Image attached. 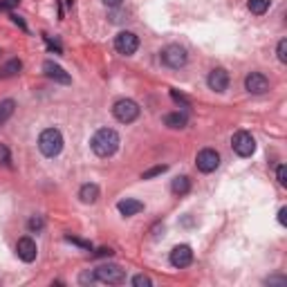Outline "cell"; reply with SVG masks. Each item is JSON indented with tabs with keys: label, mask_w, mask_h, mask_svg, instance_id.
Masks as SVG:
<instances>
[{
	"label": "cell",
	"mask_w": 287,
	"mask_h": 287,
	"mask_svg": "<svg viewBox=\"0 0 287 287\" xmlns=\"http://www.w3.org/2000/svg\"><path fill=\"white\" fill-rule=\"evenodd\" d=\"M207 83H209V88H211V90L224 92L229 88V72L224 68L211 70V72H209V76H207Z\"/></svg>",
	"instance_id": "cell-12"
},
{
	"label": "cell",
	"mask_w": 287,
	"mask_h": 287,
	"mask_svg": "<svg viewBox=\"0 0 287 287\" xmlns=\"http://www.w3.org/2000/svg\"><path fill=\"white\" fill-rule=\"evenodd\" d=\"M117 209H119V213H121V215L130 218V215H137V213L144 211V202L133 200V197H126V200H121V202L117 204Z\"/></svg>",
	"instance_id": "cell-14"
},
{
	"label": "cell",
	"mask_w": 287,
	"mask_h": 287,
	"mask_svg": "<svg viewBox=\"0 0 287 287\" xmlns=\"http://www.w3.org/2000/svg\"><path fill=\"white\" fill-rule=\"evenodd\" d=\"M186 61H189V54H186V49L180 48V45H166V48L162 49V63H164L166 68L180 70L186 65Z\"/></svg>",
	"instance_id": "cell-3"
},
{
	"label": "cell",
	"mask_w": 287,
	"mask_h": 287,
	"mask_svg": "<svg viewBox=\"0 0 287 287\" xmlns=\"http://www.w3.org/2000/svg\"><path fill=\"white\" fill-rule=\"evenodd\" d=\"M245 90L251 92V95H265L269 90V79L261 72H251V74L245 76Z\"/></svg>",
	"instance_id": "cell-9"
},
{
	"label": "cell",
	"mask_w": 287,
	"mask_h": 287,
	"mask_svg": "<svg viewBox=\"0 0 287 287\" xmlns=\"http://www.w3.org/2000/svg\"><path fill=\"white\" fill-rule=\"evenodd\" d=\"M112 115L115 119L121 123H133L139 117V106L133 99H119L115 106H112Z\"/></svg>",
	"instance_id": "cell-5"
},
{
	"label": "cell",
	"mask_w": 287,
	"mask_h": 287,
	"mask_svg": "<svg viewBox=\"0 0 287 287\" xmlns=\"http://www.w3.org/2000/svg\"><path fill=\"white\" fill-rule=\"evenodd\" d=\"M115 48H117V52L123 54V56L135 54V52H137V48H139L137 34H133V32H119L117 36H115Z\"/></svg>",
	"instance_id": "cell-8"
},
{
	"label": "cell",
	"mask_w": 287,
	"mask_h": 287,
	"mask_svg": "<svg viewBox=\"0 0 287 287\" xmlns=\"http://www.w3.org/2000/svg\"><path fill=\"white\" fill-rule=\"evenodd\" d=\"M95 278L106 285H121L126 283V271L119 265H101L95 269Z\"/></svg>",
	"instance_id": "cell-4"
},
{
	"label": "cell",
	"mask_w": 287,
	"mask_h": 287,
	"mask_svg": "<svg viewBox=\"0 0 287 287\" xmlns=\"http://www.w3.org/2000/svg\"><path fill=\"white\" fill-rule=\"evenodd\" d=\"M90 146H92V150H95V155H99V157H110V155H115L119 148V135L115 133L112 128H101V130L95 133Z\"/></svg>",
	"instance_id": "cell-1"
},
{
	"label": "cell",
	"mask_w": 287,
	"mask_h": 287,
	"mask_svg": "<svg viewBox=\"0 0 287 287\" xmlns=\"http://www.w3.org/2000/svg\"><path fill=\"white\" fill-rule=\"evenodd\" d=\"M96 278H95V274H92V271H85V274H81V283H83V285H88V283H95Z\"/></svg>",
	"instance_id": "cell-29"
},
{
	"label": "cell",
	"mask_w": 287,
	"mask_h": 287,
	"mask_svg": "<svg viewBox=\"0 0 287 287\" xmlns=\"http://www.w3.org/2000/svg\"><path fill=\"white\" fill-rule=\"evenodd\" d=\"M271 0H249L247 2V7H249L251 14H256V16H261V14H265L267 9H269Z\"/></svg>",
	"instance_id": "cell-19"
},
{
	"label": "cell",
	"mask_w": 287,
	"mask_h": 287,
	"mask_svg": "<svg viewBox=\"0 0 287 287\" xmlns=\"http://www.w3.org/2000/svg\"><path fill=\"white\" fill-rule=\"evenodd\" d=\"M123 0H103V5L110 7V9H117V7H121Z\"/></svg>",
	"instance_id": "cell-30"
},
{
	"label": "cell",
	"mask_w": 287,
	"mask_h": 287,
	"mask_svg": "<svg viewBox=\"0 0 287 287\" xmlns=\"http://www.w3.org/2000/svg\"><path fill=\"white\" fill-rule=\"evenodd\" d=\"M170 99H173L175 103H182L184 108H189V106H191V103H189V99H186V96H182L177 90H170Z\"/></svg>",
	"instance_id": "cell-26"
},
{
	"label": "cell",
	"mask_w": 287,
	"mask_h": 287,
	"mask_svg": "<svg viewBox=\"0 0 287 287\" xmlns=\"http://www.w3.org/2000/svg\"><path fill=\"white\" fill-rule=\"evenodd\" d=\"M65 240H68V242H74V245H79V247H83V249H92L90 242H85V240H79V238H74V236H65Z\"/></svg>",
	"instance_id": "cell-28"
},
{
	"label": "cell",
	"mask_w": 287,
	"mask_h": 287,
	"mask_svg": "<svg viewBox=\"0 0 287 287\" xmlns=\"http://www.w3.org/2000/svg\"><path fill=\"white\" fill-rule=\"evenodd\" d=\"M11 21L16 23V25H18V27H21V29H25V32H27V25H25V21H23V18H21V16H11Z\"/></svg>",
	"instance_id": "cell-31"
},
{
	"label": "cell",
	"mask_w": 287,
	"mask_h": 287,
	"mask_svg": "<svg viewBox=\"0 0 287 287\" xmlns=\"http://www.w3.org/2000/svg\"><path fill=\"white\" fill-rule=\"evenodd\" d=\"M164 123L168 128H184L186 126V115H182V112H170V115L164 117Z\"/></svg>",
	"instance_id": "cell-18"
},
{
	"label": "cell",
	"mask_w": 287,
	"mask_h": 287,
	"mask_svg": "<svg viewBox=\"0 0 287 287\" xmlns=\"http://www.w3.org/2000/svg\"><path fill=\"white\" fill-rule=\"evenodd\" d=\"M195 166H197V170H202V173H213V170L220 166L218 150L202 148L200 153H197V157H195Z\"/></svg>",
	"instance_id": "cell-7"
},
{
	"label": "cell",
	"mask_w": 287,
	"mask_h": 287,
	"mask_svg": "<svg viewBox=\"0 0 287 287\" xmlns=\"http://www.w3.org/2000/svg\"><path fill=\"white\" fill-rule=\"evenodd\" d=\"M274 283H278V285H285V278H267V285H274Z\"/></svg>",
	"instance_id": "cell-32"
},
{
	"label": "cell",
	"mask_w": 287,
	"mask_h": 287,
	"mask_svg": "<svg viewBox=\"0 0 287 287\" xmlns=\"http://www.w3.org/2000/svg\"><path fill=\"white\" fill-rule=\"evenodd\" d=\"M285 213H287V209H281V211H278V222L281 224H285Z\"/></svg>",
	"instance_id": "cell-34"
},
{
	"label": "cell",
	"mask_w": 287,
	"mask_h": 287,
	"mask_svg": "<svg viewBox=\"0 0 287 287\" xmlns=\"http://www.w3.org/2000/svg\"><path fill=\"white\" fill-rule=\"evenodd\" d=\"M162 173H166V166H153V168L144 170V173H142V180H150V177L162 175Z\"/></svg>",
	"instance_id": "cell-22"
},
{
	"label": "cell",
	"mask_w": 287,
	"mask_h": 287,
	"mask_svg": "<svg viewBox=\"0 0 287 287\" xmlns=\"http://www.w3.org/2000/svg\"><path fill=\"white\" fill-rule=\"evenodd\" d=\"M276 177H278V184L281 186H287V168H285V164H281L276 168Z\"/></svg>",
	"instance_id": "cell-25"
},
{
	"label": "cell",
	"mask_w": 287,
	"mask_h": 287,
	"mask_svg": "<svg viewBox=\"0 0 287 287\" xmlns=\"http://www.w3.org/2000/svg\"><path fill=\"white\" fill-rule=\"evenodd\" d=\"M43 227H45V220H43L41 215H32V218H29V222H27V229H29L32 234L43 231Z\"/></svg>",
	"instance_id": "cell-21"
},
{
	"label": "cell",
	"mask_w": 287,
	"mask_h": 287,
	"mask_svg": "<svg viewBox=\"0 0 287 287\" xmlns=\"http://www.w3.org/2000/svg\"><path fill=\"white\" fill-rule=\"evenodd\" d=\"M14 110H16V101H14V99H5V101H0V126L9 121V117L14 115Z\"/></svg>",
	"instance_id": "cell-17"
},
{
	"label": "cell",
	"mask_w": 287,
	"mask_h": 287,
	"mask_svg": "<svg viewBox=\"0 0 287 287\" xmlns=\"http://www.w3.org/2000/svg\"><path fill=\"white\" fill-rule=\"evenodd\" d=\"M193 263V251L189 245H177L175 249L170 251V265L177 267V269H184Z\"/></svg>",
	"instance_id": "cell-10"
},
{
	"label": "cell",
	"mask_w": 287,
	"mask_h": 287,
	"mask_svg": "<svg viewBox=\"0 0 287 287\" xmlns=\"http://www.w3.org/2000/svg\"><path fill=\"white\" fill-rule=\"evenodd\" d=\"M170 191L175 193V195H186V193L191 191V180H189V177L186 175H180V177H175V180H173V184H170Z\"/></svg>",
	"instance_id": "cell-16"
},
{
	"label": "cell",
	"mask_w": 287,
	"mask_h": 287,
	"mask_svg": "<svg viewBox=\"0 0 287 287\" xmlns=\"http://www.w3.org/2000/svg\"><path fill=\"white\" fill-rule=\"evenodd\" d=\"M0 164H9V148L2 142H0Z\"/></svg>",
	"instance_id": "cell-27"
},
{
	"label": "cell",
	"mask_w": 287,
	"mask_h": 287,
	"mask_svg": "<svg viewBox=\"0 0 287 287\" xmlns=\"http://www.w3.org/2000/svg\"><path fill=\"white\" fill-rule=\"evenodd\" d=\"M133 285H135V287H150L153 283H150V278H148V276L139 274V276H135V278H133Z\"/></svg>",
	"instance_id": "cell-24"
},
{
	"label": "cell",
	"mask_w": 287,
	"mask_h": 287,
	"mask_svg": "<svg viewBox=\"0 0 287 287\" xmlns=\"http://www.w3.org/2000/svg\"><path fill=\"white\" fill-rule=\"evenodd\" d=\"M231 148H234V153L240 155V157H249L256 150V139L251 137L247 130H238V133L231 137Z\"/></svg>",
	"instance_id": "cell-6"
},
{
	"label": "cell",
	"mask_w": 287,
	"mask_h": 287,
	"mask_svg": "<svg viewBox=\"0 0 287 287\" xmlns=\"http://www.w3.org/2000/svg\"><path fill=\"white\" fill-rule=\"evenodd\" d=\"M21 68H23L21 61H18V59H11V61H7V63L2 65L0 74H2V76H14V74H18V72H21Z\"/></svg>",
	"instance_id": "cell-20"
},
{
	"label": "cell",
	"mask_w": 287,
	"mask_h": 287,
	"mask_svg": "<svg viewBox=\"0 0 287 287\" xmlns=\"http://www.w3.org/2000/svg\"><path fill=\"white\" fill-rule=\"evenodd\" d=\"M43 70H45V74H48L49 79L59 81V83H70V81H72L68 72H65L61 65L54 63V61H45V63H43Z\"/></svg>",
	"instance_id": "cell-13"
},
{
	"label": "cell",
	"mask_w": 287,
	"mask_h": 287,
	"mask_svg": "<svg viewBox=\"0 0 287 287\" xmlns=\"http://www.w3.org/2000/svg\"><path fill=\"white\" fill-rule=\"evenodd\" d=\"M276 54H278V61H281V63H287V38H281V41H278Z\"/></svg>",
	"instance_id": "cell-23"
},
{
	"label": "cell",
	"mask_w": 287,
	"mask_h": 287,
	"mask_svg": "<svg viewBox=\"0 0 287 287\" xmlns=\"http://www.w3.org/2000/svg\"><path fill=\"white\" fill-rule=\"evenodd\" d=\"M18 2H21V0H5V5H7V7H9V9H11V7H16V5H18Z\"/></svg>",
	"instance_id": "cell-35"
},
{
	"label": "cell",
	"mask_w": 287,
	"mask_h": 287,
	"mask_svg": "<svg viewBox=\"0 0 287 287\" xmlns=\"http://www.w3.org/2000/svg\"><path fill=\"white\" fill-rule=\"evenodd\" d=\"M38 148H41V153L45 157H56L63 150V135H61V130H56V128L43 130L41 137H38Z\"/></svg>",
	"instance_id": "cell-2"
},
{
	"label": "cell",
	"mask_w": 287,
	"mask_h": 287,
	"mask_svg": "<svg viewBox=\"0 0 287 287\" xmlns=\"http://www.w3.org/2000/svg\"><path fill=\"white\" fill-rule=\"evenodd\" d=\"M96 256H112V249L110 247H101V249L96 251Z\"/></svg>",
	"instance_id": "cell-33"
},
{
	"label": "cell",
	"mask_w": 287,
	"mask_h": 287,
	"mask_svg": "<svg viewBox=\"0 0 287 287\" xmlns=\"http://www.w3.org/2000/svg\"><path fill=\"white\" fill-rule=\"evenodd\" d=\"M16 254H18V258H21L23 263H34L36 261V254H38V249H36V242H34L32 238H21L16 242Z\"/></svg>",
	"instance_id": "cell-11"
},
{
	"label": "cell",
	"mask_w": 287,
	"mask_h": 287,
	"mask_svg": "<svg viewBox=\"0 0 287 287\" xmlns=\"http://www.w3.org/2000/svg\"><path fill=\"white\" fill-rule=\"evenodd\" d=\"M79 197H81V202H85V204H95L96 200H99V186L96 184H83L79 189Z\"/></svg>",
	"instance_id": "cell-15"
}]
</instances>
